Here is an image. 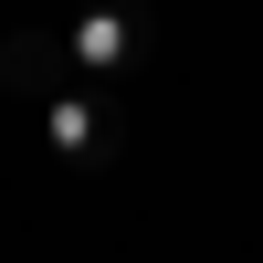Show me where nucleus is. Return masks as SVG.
<instances>
[{"instance_id": "1", "label": "nucleus", "mask_w": 263, "mask_h": 263, "mask_svg": "<svg viewBox=\"0 0 263 263\" xmlns=\"http://www.w3.org/2000/svg\"><path fill=\"white\" fill-rule=\"evenodd\" d=\"M116 137H126V116H116L105 84H63V95L42 105V147H53L63 168H105V158H116Z\"/></svg>"}, {"instance_id": "3", "label": "nucleus", "mask_w": 263, "mask_h": 263, "mask_svg": "<svg viewBox=\"0 0 263 263\" xmlns=\"http://www.w3.org/2000/svg\"><path fill=\"white\" fill-rule=\"evenodd\" d=\"M63 42H74V74L116 95V84L137 74V53H147V21H126V11H84V21H63Z\"/></svg>"}, {"instance_id": "2", "label": "nucleus", "mask_w": 263, "mask_h": 263, "mask_svg": "<svg viewBox=\"0 0 263 263\" xmlns=\"http://www.w3.org/2000/svg\"><path fill=\"white\" fill-rule=\"evenodd\" d=\"M0 84H11L32 116L63 95V84H84V74H74V42H63V21H21V32H0Z\"/></svg>"}]
</instances>
